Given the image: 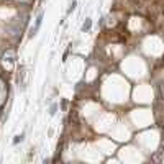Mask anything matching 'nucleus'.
I'll return each mask as SVG.
<instances>
[{
	"instance_id": "nucleus-4",
	"label": "nucleus",
	"mask_w": 164,
	"mask_h": 164,
	"mask_svg": "<svg viewBox=\"0 0 164 164\" xmlns=\"http://www.w3.org/2000/svg\"><path fill=\"white\" fill-rule=\"evenodd\" d=\"M76 7H77V0H72V2H71V5H69V8H67V15H69V13L72 12Z\"/></svg>"
},
{
	"instance_id": "nucleus-1",
	"label": "nucleus",
	"mask_w": 164,
	"mask_h": 164,
	"mask_svg": "<svg viewBox=\"0 0 164 164\" xmlns=\"http://www.w3.org/2000/svg\"><path fill=\"white\" fill-rule=\"evenodd\" d=\"M41 21H43V12H41V13H39V15L36 16V21H34V26H31V30H30V34H28L30 38H33L34 34L38 33L39 26H41Z\"/></svg>"
},
{
	"instance_id": "nucleus-6",
	"label": "nucleus",
	"mask_w": 164,
	"mask_h": 164,
	"mask_svg": "<svg viewBox=\"0 0 164 164\" xmlns=\"http://www.w3.org/2000/svg\"><path fill=\"white\" fill-rule=\"evenodd\" d=\"M61 108H63V110H67V100H66V99L61 100Z\"/></svg>"
},
{
	"instance_id": "nucleus-7",
	"label": "nucleus",
	"mask_w": 164,
	"mask_h": 164,
	"mask_svg": "<svg viewBox=\"0 0 164 164\" xmlns=\"http://www.w3.org/2000/svg\"><path fill=\"white\" fill-rule=\"evenodd\" d=\"M39 2H43V0H39Z\"/></svg>"
},
{
	"instance_id": "nucleus-3",
	"label": "nucleus",
	"mask_w": 164,
	"mask_h": 164,
	"mask_svg": "<svg viewBox=\"0 0 164 164\" xmlns=\"http://www.w3.org/2000/svg\"><path fill=\"white\" fill-rule=\"evenodd\" d=\"M23 138H25V135H16L15 138H13V144H18V143H21V141H23Z\"/></svg>"
},
{
	"instance_id": "nucleus-5",
	"label": "nucleus",
	"mask_w": 164,
	"mask_h": 164,
	"mask_svg": "<svg viewBox=\"0 0 164 164\" xmlns=\"http://www.w3.org/2000/svg\"><path fill=\"white\" fill-rule=\"evenodd\" d=\"M56 110H57V105H56V103H53V105H51V108H49V115H56Z\"/></svg>"
},
{
	"instance_id": "nucleus-2",
	"label": "nucleus",
	"mask_w": 164,
	"mask_h": 164,
	"mask_svg": "<svg viewBox=\"0 0 164 164\" xmlns=\"http://www.w3.org/2000/svg\"><path fill=\"white\" fill-rule=\"evenodd\" d=\"M90 28H92V18H85V21H84V25H82V31L89 33Z\"/></svg>"
}]
</instances>
